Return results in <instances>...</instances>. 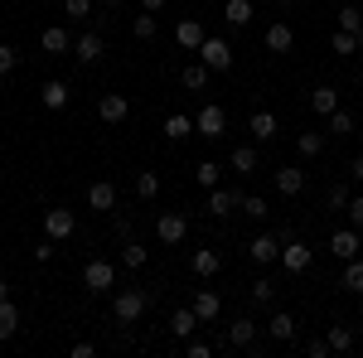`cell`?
Instances as JSON below:
<instances>
[{
	"label": "cell",
	"mask_w": 363,
	"mask_h": 358,
	"mask_svg": "<svg viewBox=\"0 0 363 358\" xmlns=\"http://www.w3.org/2000/svg\"><path fill=\"white\" fill-rule=\"evenodd\" d=\"M199 63H203L208 73H228V68H233V44L218 39V34H208V39L199 44Z\"/></svg>",
	"instance_id": "1"
},
{
	"label": "cell",
	"mask_w": 363,
	"mask_h": 358,
	"mask_svg": "<svg viewBox=\"0 0 363 358\" xmlns=\"http://www.w3.org/2000/svg\"><path fill=\"white\" fill-rule=\"evenodd\" d=\"M83 286L92 291V296H107V291H116V267L107 262V257H92L83 267Z\"/></svg>",
	"instance_id": "2"
},
{
	"label": "cell",
	"mask_w": 363,
	"mask_h": 358,
	"mask_svg": "<svg viewBox=\"0 0 363 358\" xmlns=\"http://www.w3.org/2000/svg\"><path fill=\"white\" fill-rule=\"evenodd\" d=\"M145 305H150V296L131 286V291H116V296H112V315L121 320V325H136L140 315H145Z\"/></svg>",
	"instance_id": "3"
},
{
	"label": "cell",
	"mask_w": 363,
	"mask_h": 358,
	"mask_svg": "<svg viewBox=\"0 0 363 358\" xmlns=\"http://www.w3.org/2000/svg\"><path fill=\"white\" fill-rule=\"evenodd\" d=\"M194 136H208V140L228 136V111L218 107V102H208V107L194 116Z\"/></svg>",
	"instance_id": "4"
},
{
	"label": "cell",
	"mask_w": 363,
	"mask_h": 358,
	"mask_svg": "<svg viewBox=\"0 0 363 358\" xmlns=\"http://www.w3.org/2000/svg\"><path fill=\"white\" fill-rule=\"evenodd\" d=\"M78 233V218H73V208H49L44 213V237H54V242H68Z\"/></svg>",
	"instance_id": "5"
},
{
	"label": "cell",
	"mask_w": 363,
	"mask_h": 358,
	"mask_svg": "<svg viewBox=\"0 0 363 358\" xmlns=\"http://www.w3.org/2000/svg\"><path fill=\"white\" fill-rule=\"evenodd\" d=\"M281 242H286V237H277V233H257L247 242V257L257 267H272V262H281Z\"/></svg>",
	"instance_id": "6"
},
{
	"label": "cell",
	"mask_w": 363,
	"mask_h": 358,
	"mask_svg": "<svg viewBox=\"0 0 363 358\" xmlns=\"http://www.w3.org/2000/svg\"><path fill=\"white\" fill-rule=\"evenodd\" d=\"M330 252H335L339 262H354V257L363 252V233L354 228V223H349V228H339V233H330Z\"/></svg>",
	"instance_id": "7"
},
{
	"label": "cell",
	"mask_w": 363,
	"mask_h": 358,
	"mask_svg": "<svg viewBox=\"0 0 363 358\" xmlns=\"http://www.w3.org/2000/svg\"><path fill=\"white\" fill-rule=\"evenodd\" d=\"M184 233H189V218H184V213H160V218H155V237H160L165 247H179Z\"/></svg>",
	"instance_id": "8"
},
{
	"label": "cell",
	"mask_w": 363,
	"mask_h": 358,
	"mask_svg": "<svg viewBox=\"0 0 363 358\" xmlns=\"http://www.w3.org/2000/svg\"><path fill=\"white\" fill-rule=\"evenodd\" d=\"M97 116H102L107 126H121V121L131 116V97H126V92H107V97L97 102Z\"/></svg>",
	"instance_id": "9"
},
{
	"label": "cell",
	"mask_w": 363,
	"mask_h": 358,
	"mask_svg": "<svg viewBox=\"0 0 363 358\" xmlns=\"http://www.w3.org/2000/svg\"><path fill=\"white\" fill-rule=\"evenodd\" d=\"M310 262H315V252H310L306 242H281V267H286L291 276H306Z\"/></svg>",
	"instance_id": "10"
},
{
	"label": "cell",
	"mask_w": 363,
	"mask_h": 358,
	"mask_svg": "<svg viewBox=\"0 0 363 358\" xmlns=\"http://www.w3.org/2000/svg\"><path fill=\"white\" fill-rule=\"evenodd\" d=\"M87 208H92V213H112L116 208V184L112 179H92V184H87Z\"/></svg>",
	"instance_id": "11"
},
{
	"label": "cell",
	"mask_w": 363,
	"mask_h": 358,
	"mask_svg": "<svg viewBox=\"0 0 363 358\" xmlns=\"http://www.w3.org/2000/svg\"><path fill=\"white\" fill-rule=\"evenodd\" d=\"M194 315H199V325H213V320H218V315H223V296H218V291H208V286H203V291H194Z\"/></svg>",
	"instance_id": "12"
},
{
	"label": "cell",
	"mask_w": 363,
	"mask_h": 358,
	"mask_svg": "<svg viewBox=\"0 0 363 358\" xmlns=\"http://www.w3.org/2000/svg\"><path fill=\"white\" fill-rule=\"evenodd\" d=\"M203 39H208V29H203V20H194V15L174 25V44H179V49H194V54H199Z\"/></svg>",
	"instance_id": "13"
},
{
	"label": "cell",
	"mask_w": 363,
	"mask_h": 358,
	"mask_svg": "<svg viewBox=\"0 0 363 358\" xmlns=\"http://www.w3.org/2000/svg\"><path fill=\"white\" fill-rule=\"evenodd\" d=\"M277 194H281V198L306 194V169H301V165H281L277 169Z\"/></svg>",
	"instance_id": "14"
},
{
	"label": "cell",
	"mask_w": 363,
	"mask_h": 358,
	"mask_svg": "<svg viewBox=\"0 0 363 358\" xmlns=\"http://www.w3.org/2000/svg\"><path fill=\"white\" fill-rule=\"evenodd\" d=\"M267 334H272L277 344H291V339L301 334V325H296V315H291V310H277V315L267 320Z\"/></svg>",
	"instance_id": "15"
},
{
	"label": "cell",
	"mask_w": 363,
	"mask_h": 358,
	"mask_svg": "<svg viewBox=\"0 0 363 358\" xmlns=\"http://www.w3.org/2000/svg\"><path fill=\"white\" fill-rule=\"evenodd\" d=\"M247 131H252V140H277V131H281L277 111H252V116H247Z\"/></svg>",
	"instance_id": "16"
},
{
	"label": "cell",
	"mask_w": 363,
	"mask_h": 358,
	"mask_svg": "<svg viewBox=\"0 0 363 358\" xmlns=\"http://www.w3.org/2000/svg\"><path fill=\"white\" fill-rule=\"evenodd\" d=\"M267 49H272V54H291V49H296V29L286 25V20L267 25Z\"/></svg>",
	"instance_id": "17"
},
{
	"label": "cell",
	"mask_w": 363,
	"mask_h": 358,
	"mask_svg": "<svg viewBox=\"0 0 363 358\" xmlns=\"http://www.w3.org/2000/svg\"><path fill=\"white\" fill-rule=\"evenodd\" d=\"M102 54H107L102 34H78V39H73V58H78V63H97Z\"/></svg>",
	"instance_id": "18"
},
{
	"label": "cell",
	"mask_w": 363,
	"mask_h": 358,
	"mask_svg": "<svg viewBox=\"0 0 363 358\" xmlns=\"http://www.w3.org/2000/svg\"><path fill=\"white\" fill-rule=\"evenodd\" d=\"M39 44H44V54H73V34L63 25H49L39 34Z\"/></svg>",
	"instance_id": "19"
},
{
	"label": "cell",
	"mask_w": 363,
	"mask_h": 358,
	"mask_svg": "<svg viewBox=\"0 0 363 358\" xmlns=\"http://www.w3.org/2000/svg\"><path fill=\"white\" fill-rule=\"evenodd\" d=\"M228 344H233V349H252V344H257V320H247V315L233 320V325H228Z\"/></svg>",
	"instance_id": "20"
},
{
	"label": "cell",
	"mask_w": 363,
	"mask_h": 358,
	"mask_svg": "<svg viewBox=\"0 0 363 358\" xmlns=\"http://www.w3.org/2000/svg\"><path fill=\"white\" fill-rule=\"evenodd\" d=\"M189 267H194V276H203V281H208V276L223 272V257H218L213 247H199L194 257H189Z\"/></svg>",
	"instance_id": "21"
},
{
	"label": "cell",
	"mask_w": 363,
	"mask_h": 358,
	"mask_svg": "<svg viewBox=\"0 0 363 358\" xmlns=\"http://www.w3.org/2000/svg\"><path fill=\"white\" fill-rule=\"evenodd\" d=\"M68 97H73V92H68V83H58V78H49V83L39 87V102H44L49 111H63V107H68Z\"/></svg>",
	"instance_id": "22"
},
{
	"label": "cell",
	"mask_w": 363,
	"mask_h": 358,
	"mask_svg": "<svg viewBox=\"0 0 363 358\" xmlns=\"http://www.w3.org/2000/svg\"><path fill=\"white\" fill-rule=\"evenodd\" d=\"M194 330H199V315H194V305H179V310L169 315V334H174V339H189Z\"/></svg>",
	"instance_id": "23"
},
{
	"label": "cell",
	"mask_w": 363,
	"mask_h": 358,
	"mask_svg": "<svg viewBox=\"0 0 363 358\" xmlns=\"http://www.w3.org/2000/svg\"><path fill=\"white\" fill-rule=\"evenodd\" d=\"M252 15H257V10H252V0H228V5H223V20L233 29H247Z\"/></svg>",
	"instance_id": "24"
},
{
	"label": "cell",
	"mask_w": 363,
	"mask_h": 358,
	"mask_svg": "<svg viewBox=\"0 0 363 358\" xmlns=\"http://www.w3.org/2000/svg\"><path fill=\"white\" fill-rule=\"evenodd\" d=\"M238 208V189H208V213L213 218H228Z\"/></svg>",
	"instance_id": "25"
},
{
	"label": "cell",
	"mask_w": 363,
	"mask_h": 358,
	"mask_svg": "<svg viewBox=\"0 0 363 358\" xmlns=\"http://www.w3.org/2000/svg\"><path fill=\"white\" fill-rule=\"evenodd\" d=\"M15 330H20V305H15V301H0V344H5V339H15Z\"/></svg>",
	"instance_id": "26"
},
{
	"label": "cell",
	"mask_w": 363,
	"mask_h": 358,
	"mask_svg": "<svg viewBox=\"0 0 363 358\" xmlns=\"http://www.w3.org/2000/svg\"><path fill=\"white\" fill-rule=\"evenodd\" d=\"M165 136H169V140L194 136V116H184V111H169V116H165Z\"/></svg>",
	"instance_id": "27"
},
{
	"label": "cell",
	"mask_w": 363,
	"mask_h": 358,
	"mask_svg": "<svg viewBox=\"0 0 363 358\" xmlns=\"http://www.w3.org/2000/svg\"><path fill=\"white\" fill-rule=\"evenodd\" d=\"M310 107H315V116H330V111L339 107V92H335L330 83H325V87H315V92H310Z\"/></svg>",
	"instance_id": "28"
},
{
	"label": "cell",
	"mask_w": 363,
	"mask_h": 358,
	"mask_svg": "<svg viewBox=\"0 0 363 358\" xmlns=\"http://www.w3.org/2000/svg\"><path fill=\"white\" fill-rule=\"evenodd\" d=\"M194 179H199V189H218L223 165H218V160H199V165H194Z\"/></svg>",
	"instance_id": "29"
},
{
	"label": "cell",
	"mask_w": 363,
	"mask_h": 358,
	"mask_svg": "<svg viewBox=\"0 0 363 358\" xmlns=\"http://www.w3.org/2000/svg\"><path fill=\"white\" fill-rule=\"evenodd\" d=\"M330 354H354V330L349 325H330Z\"/></svg>",
	"instance_id": "30"
},
{
	"label": "cell",
	"mask_w": 363,
	"mask_h": 358,
	"mask_svg": "<svg viewBox=\"0 0 363 358\" xmlns=\"http://www.w3.org/2000/svg\"><path fill=\"white\" fill-rule=\"evenodd\" d=\"M296 150H301L306 160L325 155V131H301V136H296Z\"/></svg>",
	"instance_id": "31"
},
{
	"label": "cell",
	"mask_w": 363,
	"mask_h": 358,
	"mask_svg": "<svg viewBox=\"0 0 363 358\" xmlns=\"http://www.w3.org/2000/svg\"><path fill=\"white\" fill-rule=\"evenodd\" d=\"M325 131H330V136H349V131H354V111L335 107L330 116H325Z\"/></svg>",
	"instance_id": "32"
},
{
	"label": "cell",
	"mask_w": 363,
	"mask_h": 358,
	"mask_svg": "<svg viewBox=\"0 0 363 358\" xmlns=\"http://www.w3.org/2000/svg\"><path fill=\"white\" fill-rule=\"evenodd\" d=\"M228 165L238 169V174H252V169L262 165V160H257V150H252V145H238V150L228 155Z\"/></svg>",
	"instance_id": "33"
},
{
	"label": "cell",
	"mask_w": 363,
	"mask_h": 358,
	"mask_svg": "<svg viewBox=\"0 0 363 358\" xmlns=\"http://www.w3.org/2000/svg\"><path fill=\"white\" fill-rule=\"evenodd\" d=\"M344 291H354V296H363V257H354V262H344Z\"/></svg>",
	"instance_id": "34"
},
{
	"label": "cell",
	"mask_w": 363,
	"mask_h": 358,
	"mask_svg": "<svg viewBox=\"0 0 363 358\" xmlns=\"http://www.w3.org/2000/svg\"><path fill=\"white\" fill-rule=\"evenodd\" d=\"M179 83L189 87V92H203V87H208V68H203V63H189V68L179 73Z\"/></svg>",
	"instance_id": "35"
},
{
	"label": "cell",
	"mask_w": 363,
	"mask_h": 358,
	"mask_svg": "<svg viewBox=\"0 0 363 358\" xmlns=\"http://www.w3.org/2000/svg\"><path fill=\"white\" fill-rule=\"evenodd\" d=\"M145 262H150V252L140 247V242H126V247H121V267H126V272H140Z\"/></svg>",
	"instance_id": "36"
},
{
	"label": "cell",
	"mask_w": 363,
	"mask_h": 358,
	"mask_svg": "<svg viewBox=\"0 0 363 358\" xmlns=\"http://www.w3.org/2000/svg\"><path fill=\"white\" fill-rule=\"evenodd\" d=\"M160 194V174L155 169H140L136 174V198H155Z\"/></svg>",
	"instance_id": "37"
},
{
	"label": "cell",
	"mask_w": 363,
	"mask_h": 358,
	"mask_svg": "<svg viewBox=\"0 0 363 358\" xmlns=\"http://www.w3.org/2000/svg\"><path fill=\"white\" fill-rule=\"evenodd\" d=\"M339 29L363 34V10H359V5H339Z\"/></svg>",
	"instance_id": "38"
},
{
	"label": "cell",
	"mask_w": 363,
	"mask_h": 358,
	"mask_svg": "<svg viewBox=\"0 0 363 358\" xmlns=\"http://www.w3.org/2000/svg\"><path fill=\"white\" fill-rule=\"evenodd\" d=\"M252 301L272 305V301H277V281H272V276H257V281H252Z\"/></svg>",
	"instance_id": "39"
},
{
	"label": "cell",
	"mask_w": 363,
	"mask_h": 358,
	"mask_svg": "<svg viewBox=\"0 0 363 358\" xmlns=\"http://www.w3.org/2000/svg\"><path fill=\"white\" fill-rule=\"evenodd\" d=\"M238 208H242L247 218H267V198H262V194H238Z\"/></svg>",
	"instance_id": "40"
},
{
	"label": "cell",
	"mask_w": 363,
	"mask_h": 358,
	"mask_svg": "<svg viewBox=\"0 0 363 358\" xmlns=\"http://www.w3.org/2000/svg\"><path fill=\"white\" fill-rule=\"evenodd\" d=\"M155 29H160V25H155V15H150V10H145V15H136V20H131V34H136L140 44H145V39H155Z\"/></svg>",
	"instance_id": "41"
},
{
	"label": "cell",
	"mask_w": 363,
	"mask_h": 358,
	"mask_svg": "<svg viewBox=\"0 0 363 358\" xmlns=\"http://www.w3.org/2000/svg\"><path fill=\"white\" fill-rule=\"evenodd\" d=\"M330 49H335V54H359V34H349V29H335Z\"/></svg>",
	"instance_id": "42"
},
{
	"label": "cell",
	"mask_w": 363,
	"mask_h": 358,
	"mask_svg": "<svg viewBox=\"0 0 363 358\" xmlns=\"http://www.w3.org/2000/svg\"><path fill=\"white\" fill-rule=\"evenodd\" d=\"M20 68V54H15V44H0V78H10Z\"/></svg>",
	"instance_id": "43"
},
{
	"label": "cell",
	"mask_w": 363,
	"mask_h": 358,
	"mask_svg": "<svg viewBox=\"0 0 363 358\" xmlns=\"http://www.w3.org/2000/svg\"><path fill=\"white\" fill-rule=\"evenodd\" d=\"M63 15H73V20H87V15H92V0H63Z\"/></svg>",
	"instance_id": "44"
},
{
	"label": "cell",
	"mask_w": 363,
	"mask_h": 358,
	"mask_svg": "<svg viewBox=\"0 0 363 358\" xmlns=\"http://www.w3.org/2000/svg\"><path fill=\"white\" fill-rule=\"evenodd\" d=\"M349 198H354V194L344 189V184H335V189L325 194V203H330V208H349Z\"/></svg>",
	"instance_id": "45"
},
{
	"label": "cell",
	"mask_w": 363,
	"mask_h": 358,
	"mask_svg": "<svg viewBox=\"0 0 363 358\" xmlns=\"http://www.w3.org/2000/svg\"><path fill=\"white\" fill-rule=\"evenodd\" d=\"M344 213H349V223L363 233V194H354V198H349V208H344Z\"/></svg>",
	"instance_id": "46"
},
{
	"label": "cell",
	"mask_w": 363,
	"mask_h": 358,
	"mask_svg": "<svg viewBox=\"0 0 363 358\" xmlns=\"http://www.w3.org/2000/svg\"><path fill=\"white\" fill-rule=\"evenodd\" d=\"M54 237H44V242H34V262H39V267H44V262H54Z\"/></svg>",
	"instance_id": "47"
},
{
	"label": "cell",
	"mask_w": 363,
	"mask_h": 358,
	"mask_svg": "<svg viewBox=\"0 0 363 358\" xmlns=\"http://www.w3.org/2000/svg\"><path fill=\"white\" fill-rule=\"evenodd\" d=\"M306 354H310V358H330V339H325V334H320V339H310Z\"/></svg>",
	"instance_id": "48"
},
{
	"label": "cell",
	"mask_w": 363,
	"mask_h": 358,
	"mask_svg": "<svg viewBox=\"0 0 363 358\" xmlns=\"http://www.w3.org/2000/svg\"><path fill=\"white\" fill-rule=\"evenodd\" d=\"M184 354H189V358H208L213 349H208V339H189V344H184Z\"/></svg>",
	"instance_id": "49"
},
{
	"label": "cell",
	"mask_w": 363,
	"mask_h": 358,
	"mask_svg": "<svg viewBox=\"0 0 363 358\" xmlns=\"http://www.w3.org/2000/svg\"><path fill=\"white\" fill-rule=\"evenodd\" d=\"M140 10H150V15H160V10H165V0H140Z\"/></svg>",
	"instance_id": "50"
},
{
	"label": "cell",
	"mask_w": 363,
	"mask_h": 358,
	"mask_svg": "<svg viewBox=\"0 0 363 358\" xmlns=\"http://www.w3.org/2000/svg\"><path fill=\"white\" fill-rule=\"evenodd\" d=\"M349 174H354V179L363 184V155H354V165H349Z\"/></svg>",
	"instance_id": "51"
},
{
	"label": "cell",
	"mask_w": 363,
	"mask_h": 358,
	"mask_svg": "<svg viewBox=\"0 0 363 358\" xmlns=\"http://www.w3.org/2000/svg\"><path fill=\"white\" fill-rule=\"evenodd\" d=\"M0 301H10V281L5 276H0Z\"/></svg>",
	"instance_id": "52"
},
{
	"label": "cell",
	"mask_w": 363,
	"mask_h": 358,
	"mask_svg": "<svg viewBox=\"0 0 363 358\" xmlns=\"http://www.w3.org/2000/svg\"><path fill=\"white\" fill-rule=\"evenodd\" d=\"M359 92H363V68H359Z\"/></svg>",
	"instance_id": "53"
},
{
	"label": "cell",
	"mask_w": 363,
	"mask_h": 358,
	"mask_svg": "<svg viewBox=\"0 0 363 358\" xmlns=\"http://www.w3.org/2000/svg\"><path fill=\"white\" fill-rule=\"evenodd\" d=\"M277 5H296V0H277Z\"/></svg>",
	"instance_id": "54"
},
{
	"label": "cell",
	"mask_w": 363,
	"mask_h": 358,
	"mask_svg": "<svg viewBox=\"0 0 363 358\" xmlns=\"http://www.w3.org/2000/svg\"><path fill=\"white\" fill-rule=\"evenodd\" d=\"M97 5H116V0H97Z\"/></svg>",
	"instance_id": "55"
},
{
	"label": "cell",
	"mask_w": 363,
	"mask_h": 358,
	"mask_svg": "<svg viewBox=\"0 0 363 358\" xmlns=\"http://www.w3.org/2000/svg\"><path fill=\"white\" fill-rule=\"evenodd\" d=\"M359 54H363V34H359Z\"/></svg>",
	"instance_id": "56"
}]
</instances>
